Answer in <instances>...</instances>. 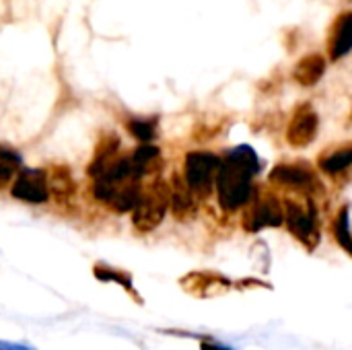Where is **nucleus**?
<instances>
[{
	"label": "nucleus",
	"mask_w": 352,
	"mask_h": 350,
	"mask_svg": "<svg viewBox=\"0 0 352 350\" xmlns=\"http://www.w3.org/2000/svg\"><path fill=\"white\" fill-rule=\"evenodd\" d=\"M334 231H336V239H338V243L349 252L352 256V237H351V231H349V210H342L340 212V217H338V221H336V227H334Z\"/></svg>",
	"instance_id": "nucleus-14"
},
{
	"label": "nucleus",
	"mask_w": 352,
	"mask_h": 350,
	"mask_svg": "<svg viewBox=\"0 0 352 350\" xmlns=\"http://www.w3.org/2000/svg\"><path fill=\"white\" fill-rule=\"evenodd\" d=\"M260 161L250 146L231 151L227 163L221 165L217 175L219 202L225 210H235L252 198V175L258 171Z\"/></svg>",
	"instance_id": "nucleus-1"
},
{
	"label": "nucleus",
	"mask_w": 352,
	"mask_h": 350,
	"mask_svg": "<svg viewBox=\"0 0 352 350\" xmlns=\"http://www.w3.org/2000/svg\"><path fill=\"white\" fill-rule=\"evenodd\" d=\"M270 179L283 186H293V188H307L314 184V175L295 165H278L270 173Z\"/></svg>",
	"instance_id": "nucleus-8"
},
{
	"label": "nucleus",
	"mask_w": 352,
	"mask_h": 350,
	"mask_svg": "<svg viewBox=\"0 0 352 350\" xmlns=\"http://www.w3.org/2000/svg\"><path fill=\"white\" fill-rule=\"evenodd\" d=\"M95 276L99 281H105V283H118L122 285L128 293H134V285H132V278L126 274V272H120V270H113V268H107V266H95Z\"/></svg>",
	"instance_id": "nucleus-13"
},
{
	"label": "nucleus",
	"mask_w": 352,
	"mask_h": 350,
	"mask_svg": "<svg viewBox=\"0 0 352 350\" xmlns=\"http://www.w3.org/2000/svg\"><path fill=\"white\" fill-rule=\"evenodd\" d=\"M316 130H318V116L314 111H303L295 116L287 136L293 146H307L316 138Z\"/></svg>",
	"instance_id": "nucleus-7"
},
{
	"label": "nucleus",
	"mask_w": 352,
	"mask_h": 350,
	"mask_svg": "<svg viewBox=\"0 0 352 350\" xmlns=\"http://www.w3.org/2000/svg\"><path fill=\"white\" fill-rule=\"evenodd\" d=\"M169 204H171V190L165 184L153 186L146 194H142L138 206L134 208V217H132L134 227L140 231H153L163 221Z\"/></svg>",
	"instance_id": "nucleus-2"
},
{
	"label": "nucleus",
	"mask_w": 352,
	"mask_h": 350,
	"mask_svg": "<svg viewBox=\"0 0 352 350\" xmlns=\"http://www.w3.org/2000/svg\"><path fill=\"white\" fill-rule=\"evenodd\" d=\"M285 219L287 225L291 229V233L305 243L307 248H316L320 241V233H318V225H316V212L314 206L309 208V212H305L299 204L295 202H287V210H285Z\"/></svg>",
	"instance_id": "nucleus-4"
},
{
	"label": "nucleus",
	"mask_w": 352,
	"mask_h": 350,
	"mask_svg": "<svg viewBox=\"0 0 352 350\" xmlns=\"http://www.w3.org/2000/svg\"><path fill=\"white\" fill-rule=\"evenodd\" d=\"M200 349L202 350H231V349H227V347H221V344H217V342H202V344H200Z\"/></svg>",
	"instance_id": "nucleus-16"
},
{
	"label": "nucleus",
	"mask_w": 352,
	"mask_h": 350,
	"mask_svg": "<svg viewBox=\"0 0 352 350\" xmlns=\"http://www.w3.org/2000/svg\"><path fill=\"white\" fill-rule=\"evenodd\" d=\"M47 194H50L47 175H45V171H39V169L21 171V175L16 177V182L12 186V196L23 202H31V204L45 202Z\"/></svg>",
	"instance_id": "nucleus-5"
},
{
	"label": "nucleus",
	"mask_w": 352,
	"mask_h": 350,
	"mask_svg": "<svg viewBox=\"0 0 352 350\" xmlns=\"http://www.w3.org/2000/svg\"><path fill=\"white\" fill-rule=\"evenodd\" d=\"M352 50V14L340 17L332 37V58L338 60Z\"/></svg>",
	"instance_id": "nucleus-10"
},
{
	"label": "nucleus",
	"mask_w": 352,
	"mask_h": 350,
	"mask_svg": "<svg viewBox=\"0 0 352 350\" xmlns=\"http://www.w3.org/2000/svg\"><path fill=\"white\" fill-rule=\"evenodd\" d=\"M128 128H130V132H132L134 136H138L140 140H151V138L155 136V126L148 124V122L134 120V122L128 124Z\"/></svg>",
	"instance_id": "nucleus-15"
},
{
	"label": "nucleus",
	"mask_w": 352,
	"mask_h": 350,
	"mask_svg": "<svg viewBox=\"0 0 352 350\" xmlns=\"http://www.w3.org/2000/svg\"><path fill=\"white\" fill-rule=\"evenodd\" d=\"M0 350H31L29 347H21V344H8V342H2Z\"/></svg>",
	"instance_id": "nucleus-17"
},
{
	"label": "nucleus",
	"mask_w": 352,
	"mask_h": 350,
	"mask_svg": "<svg viewBox=\"0 0 352 350\" xmlns=\"http://www.w3.org/2000/svg\"><path fill=\"white\" fill-rule=\"evenodd\" d=\"M221 159L210 153H190L186 159V182L196 194L206 196L221 171Z\"/></svg>",
	"instance_id": "nucleus-3"
},
{
	"label": "nucleus",
	"mask_w": 352,
	"mask_h": 350,
	"mask_svg": "<svg viewBox=\"0 0 352 350\" xmlns=\"http://www.w3.org/2000/svg\"><path fill=\"white\" fill-rule=\"evenodd\" d=\"M351 165L352 146L340 149V151H336V153H332V155H328V157H324V159L320 161V167H322L324 171H328V173H338V171H342V169H346V167H351Z\"/></svg>",
	"instance_id": "nucleus-11"
},
{
	"label": "nucleus",
	"mask_w": 352,
	"mask_h": 350,
	"mask_svg": "<svg viewBox=\"0 0 352 350\" xmlns=\"http://www.w3.org/2000/svg\"><path fill=\"white\" fill-rule=\"evenodd\" d=\"M326 70V62L322 56H305L297 66H295V78L303 87L316 85Z\"/></svg>",
	"instance_id": "nucleus-9"
},
{
	"label": "nucleus",
	"mask_w": 352,
	"mask_h": 350,
	"mask_svg": "<svg viewBox=\"0 0 352 350\" xmlns=\"http://www.w3.org/2000/svg\"><path fill=\"white\" fill-rule=\"evenodd\" d=\"M285 221V212L280 208V204L274 198L268 200H260L258 204H254V208L245 215L243 227L252 233L264 229V227H278Z\"/></svg>",
	"instance_id": "nucleus-6"
},
{
	"label": "nucleus",
	"mask_w": 352,
	"mask_h": 350,
	"mask_svg": "<svg viewBox=\"0 0 352 350\" xmlns=\"http://www.w3.org/2000/svg\"><path fill=\"white\" fill-rule=\"evenodd\" d=\"M47 184H50V190L58 196H70L72 190H74V184L70 179V173L64 169V167H56L50 177H47Z\"/></svg>",
	"instance_id": "nucleus-12"
}]
</instances>
